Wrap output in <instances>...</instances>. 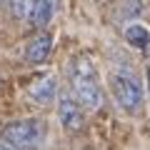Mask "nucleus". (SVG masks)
Instances as JSON below:
<instances>
[{"instance_id": "nucleus-1", "label": "nucleus", "mask_w": 150, "mask_h": 150, "mask_svg": "<svg viewBox=\"0 0 150 150\" xmlns=\"http://www.w3.org/2000/svg\"><path fill=\"white\" fill-rule=\"evenodd\" d=\"M70 90L85 110H98L103 105V88L98 80V70L88 55H78L70 60Z\"/></svg>"}, {"instance_id": "nucleus-2", "label": "nucleus", "mask_w": 150, "mask_h": 150, "mask_svg": "<svg viewBox=\"0 0 150 150\" xmlns=\"http://www.w3.org/2000/svg\"><path fill=\"white\" fill-rule=\"evenodd\" d=\"M110 90L112 98L125 112H135L143 105V85L130 70H115L110 75Z\"/></svg>"}, {"instance_id": "nucleus-3", "label": "nucleus", "mask_w": 150, "mask_h": 150, "mask_svg": "<svg viewBox=\"0 0 150 150\" xmlns=\"http://www.w3.org/2000/svg\"><path fill=\"white\" fill-rule=\"evenodd\" d=\"M0 135L10 150H38L43 140V125L38 120H15L5 125Z\"/></svg>"}, {"instance_id": "nucleus-4", "label": "nucleus", "mask_w": 150, "mask_h": 150, "mask_svg": "<svg viewBox=\"0 0 150 150\" xmlns=\"http://www.w3.org/2000/svg\"><path fill=\"white\" fill-rule=\"evenodd\" d=\"M58 118L68 133H78L83 128V105L78 103L75 95H60L58 98Z\"/></svg>"}, {"instance_id": "nucleus-5", "label": "nucleus", "mask_w": 150, "mask_h": 150, "mask_svg": "<svg viewBox=\"0 0 150 150\" xmlns=\"http://www.w3.org/2000/svg\"><path fill=\"white\" fill-rule=\"evenodd\" d=\"M28 95L38 103V105H50L58 95V80L53 75H38L35 80L28 85Z\"/></svg>"}, {"instance_id": "nucleus-6", "label": "nucleus", "mask_w": 150, "mask_h": 150, "mask_svg": "<svg viewBox=\"0 0 150 150\" xmlns=\"http://www.w3.org/2000/svg\"><path fill=\"white\" fill-rule=\"evenodd\" d=\"M50 50H53V35L50 33H38L30 43L25 45V60L33 63V65H40V63L48 60Z\"/></svg>"}, {"instance_id": "nucleus-7", "label": "nucleus", "mask_w": 150, "mask_h": 150, "mask_svg": "<svg viewBox=\"0 0 150 150\" xmlns=\"http://www.w3.org/2000/svg\"><path fill=\"white\" fill-rule=\"evenodd\" d=\"M55 8H58V0H35V5H33V13L28 18L33 28H45L55 15Z\"/></svg>"}, {"instance_id": "nucleus-8", "label": "nucleus", "mask_w": 150, "mask_h": 150, "mask_svg": "<svg viewBox=\"0 0 150 150\" xmlns=\"http://www.w3.org/2000/svg\"><path fill=\"white\" fill-rule=\"evenodd\" d=\"M123 35H125V40H128L133 48H138V50H143V53H150V33H148V28L145 25H128L123 30Z\"/></svg>"}, {"instance_id": "nucleus-9", "label": "nucleus", "mask_w": 150, "mask_h": 150, "mask_svg": "<svg viewBox=\"0 0 150 150\" xmlns=\"http://www.w3.org/2000/svg\"><path fill=\"white\" fill-rule=\"evenodd\" d=\"M8 3H10V13L18 20H28L33 13V5H35V0H8Z\"/></svg>"}, {"instance_id": "nucleus-10", "label": "nucleus", "mask_w": 150, "mask_h": 150, "mask_svg": "<svg viewBox=\"0 0 150 150\" xmlns=\"http://www.w3.org/2000/svg\"><path fill=\"white\" fill-rule=\"evenodd\" d=\"M143 5H140V0H123V8H120V15L125 18H133V15H140Z\"/></svg>"}, {"instance_id": "nucleus-11", "label": "nucleus", "mask_w": 150, "mask_h": 150, "mask_svg": "<svg viewBox=\"0 0 150 150\" xmlns=\"http://www.w3.org/2000/svg\"><path fill=\"white\" fill-rule=\"evenodd\" d=\"M148 90H150V65H148Z\"/></svg>"}, {"instance_id": "nucleus-12", "label": "nucleus", "mask_w": 150, "mask_h": 150, "mask_svg": "<svg viewBox=\"0 0 150 150\" xmlns=\"http://www.w3.org/2000/svg\"><path fill=\"white\" fill-rule=\"evenodd\" d=\"M0 150H10V148H8V145H0Z\"/></svg>"}, {"instance_id": "nucleus-13", "label": "nucleus", "mask_w": 150, "mask_h": 150, "mask_svg": "<svg viewBox=\"0 0 150 150\" xmlns=\"http://www.w3.org/2000/svg\"><path fill=\"white\" fill-rule=\"evenodd\" d=\"M3 3H8V0H0V5H3Z\"/></svg>"}, {"instance_id": "nucleus-14", "label": "nucleus", "mask_w": 150, "mask_h": 150, "mask_svg": "<svg viewBox=\"0 0 150 150\" xmlns=\"http://www.w3.org/2000/svg\"><path fill=\"white\" fill-rule=\"evenodd\" d=\"M103 3H105V0H103Z\"/></svg>"}]
</instances>
